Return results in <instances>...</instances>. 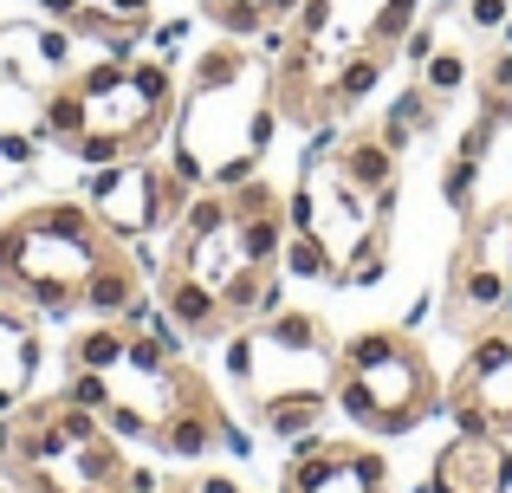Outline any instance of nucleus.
<instances>
[{
  "label": "nucleus",
  "instance_id": "10",
  "mask_svg": "<svg viewBox=\"0 0 512 493\" xmlns=\"http://www.w3.org/2000/svg\"><path fill=\"white\" fill-rule=\"evenodd\" d=\"M506 312H512V208L500 202L461 234V253L448 266V292H441V318L461 338H480Z\"/></svg>",
  "mask_w": 512,
  "mask_h": 493
},
{
  "label": "nucleus",
  "instance_id": "18",
  "mask_svg": "<svg viewBox=\"0 0 512 493\" xmlns=\"http://www.w3.org/2000/svg\"><path fill=\"white\" fill-rule=\"evenodd\" d=\"M156 493H240L234 481H156Z\"/></svg>",
  "mask_w": 512,
  "mask_h": 493
},
{
  "label": "nucleus",
  "instance_id": "20",
  "mask_svg": "<svg viewBox=\"0 0 512 493\" xmlns=\"http://www.w3.org/2000/svg\"><path fill=\"white\" fill-rule=\"evenodd\" d=\"M13 493H20V487H13Z\"/></svg>",
  "mask_w": 512,
  "mask_h": 493
},
{
  "label": "nucleus",
  "instance_id": "11",
  "mask_svg": "<svg viewBox=\"0 0 512 493\" xmlns=\"http://www.w3.org/2000/svg\"><path fill=\"white\" fill-rule=\"evenodd\" d=\"M188 182L175 176V163H150V156H130V163H104L98 176H91L85 202L98 208V221L111 234H124V241H143V234H156L163 221H175L188 208Z\"/></svg>",
  "mask_w": 512,
  "mask_h": 493
},
{
  "label": "nucleus",
  "instance_id": "2",
  "mask_svg": "<svg viewBox=\"0 0 512 493\" xmlns=\"http://www.w3.org/2000/svg\"><path fill=\"white\" fill-rule=\"evenodd\" d=\"M65 390L91 403L124 442H150L169 461H208L214 448L234 442V416H227L221 390L182 357L175 331L137 325L130 318H91L65 344Z\"/></svg>",
  "mask_w": 512,
  "mask_h": 493
},
{
  "label": "nucleus",
  "instance_id": "1",
  "mask_svg": "<svg viewBox=\"0 0 512 493\" xmlns=\"http://www.w3.org/2000/svg\"><path fill=\"white\" fill-rule=\"evenodd\" d=\"M292 202L266 176L195 189L175 215V241L156 273L163 325L195 344H221L240 325L273 312L279 273H286Z\"/></svg>",
  "mask_w": 512,
  "mask_h": 493
},
{
  "label": "nucleus",
  "instance_id": "16",
  "mask_svg": "<svg viewBox=\"0 0 512 493\" xmlns=\"http://www.w3.org/2000/svg\"><path fill=\"white\" fill-rule=\"evenodd\" d=\"M461 85H467V59H461V52H435V59H428V72H422V91L441 104V98H454Z\"/></svg>",
  "mask_w": 512,
  "mask_h": 493
},
{
  "label": "nucleus",
  "instance_id": "7",
  "mask_svg": "<svg viewBox=\"0 0 512 493\" xmlns=\"http://www.w3.org/2000/svg\"><path fill=\"white\" fill-rule=\"evenodd\" d=\"M286 228V273L325 279V286H376L389 266V215H396V189H376L331 150L305 163Z\"/></svg>",
  "mask_w": 512,
  "mask_h": 493
},
{
  "label": "nucleus",
  "instance_id": "8",
  "mask_svg": "<svg viewBox=\"0 0 512 493\" xmlns=\"http://www.w3.org/2000/svg\"><path fill=\"white\" fill-rule=\"evenodd\" d=\"M331 364H338V344L325 338L312 312H266L240 325L227 344V370H234L253 422L266 435H286V442H305L325 429Z\"/></svg>",
  "mask_w": 512,
  "mask_h": 493
},
{
  "label": "nucleus",
  "instance_id": "13",
  "mask_svg": "<svg viewBox=\"0 0 512 493\" xmlns=\"http://www.w3.org/2000/svg\"><path fill=\"white\" fill-rule=\"evenodd\" d=\"M279 493H389V461L357 435H305L279 468Z\"/></svg>",
  "mask_w": 512,
  "mask_h": 493
},
{
  "label": "nucleus",
  "instance_id": "12",
  "mask_svg": "<svg viewBox=\"0 0 512 493\" xmlns=\"http://www.w3.org/2000/svg\"><path fill=\"white\" fill-rule=\"evenodd\" d=\"M441 409L454 416V429L512 435V312L493 331L467 338V357H461V370H454Z\"/></svg>",
  "mask_w": 512,
  "mask_h": 493
},
{
  "label": "nucleus",
  "instance_id": "19",
  "mask_svg": "<svg viewBox=\"0 0 512 493\" xmlns=\"http://www.w3.org/2000/svg\"><path fill=\"white\" fill-rule=\"evenodd\" d=\"M500 13H506V0H474V26H500Z\"/></svg>",
  "mask_w": 512,
  "mask_h": 493
},
{
  "label": "nucleus",
  "instance_id": "4",
  "mask_svg": "<svg viewBox=\"0 0 512 493\" xmlns=\"http://www.w3.org/2000/svg\"><path fill=\"white\" fill-rule=\"evenodd\" d=\"M175 72L143 52H98L78 72H59L39 98V130L72 163L104 169L130 156H156V143L175 124Z\"/></svg>",
  "mask_w": 512,
  "mask_h": 493
},
{
  "label": "nucleus",
  "instance_id": "3",
  "mask_svg": "<svg viewBox=\"0 0 512 493\" xmlns=\"http://www.w3.org/2000/svg\"><path fill=\"white\" fill-rule=\"evenodd\" d=\"M0 299L33 318H130L143 312V266L91 202L52 195L0 221Z\"/></svg>",
  "mask_w": 512,
  "mask_h": 493
},
{
  "label": "nucleus",
  "instance_id": "17",
  "mask_svg": "<svg viewBox=\"0 0 512 493\" xmlns=\"http://www.w3.org/2000/svg\"><path fill=\"white\" fill-rule=\"evenodd\" d=\"M33 176V143L26 137H0V189H13V182Z\"/></svg>",
  "mask_w": 512,
  "mask_h": 493
},
{
  "label": "nucleus",
  "instance_id": "6",
  "mask_svg": "<svg viewBox=\"0 0 512 493\" xmlns=\"http://www.w3.org/2000/svg\"><path fill=\"white\" fill-rule=\"evenodd\" d=\"M0 474L20 493H156L124 435L72 390L26 396L0 416Z\"/></svg>",
  "mask_w": 512,
  "mask_h": 493
},
{
  "label": "nucleus",
  "instance_id": "14",
  "mask_svg": "<svg viewBox=\"0 0 512 493\" xmlns=\"http://www.w3.org/2000/svg\"><path fill=\"white\" fill-rule=\"evenodd\" d=\"M435 493H512V435L461 429L428 468Z\"/></svg>",
  "mask_w": 512,
  "mask_h": 493
},
{
  "label": "nucleus",
  "instance_id": "5",
  "mask_svg": "<svg viewBox=\"0 0 512 493\" xmlns=\"http://www.w3.org/2000/svg\"><path fill=\"white\" fill-rule=\"evenodd\" d=\"M279 104H273V65H260L234 33H221L195 59V78L175 98V176L188 189L260 176V156L273 143Z\"/></svg>",
  "mask_w": 512,
  "mask_h": 493
},
{
  "label": "nucleus",
  "instance_id": "9",
  "mask_svg": "<svg viewBox=\"0 0 512 493\" xmlns=\"http://www.w3.org/2000/svg\"><path fill=\"white\" fill-rule=\"evenodd\" d=\"M441 383L435 357L422 351V338H409L402 325H363L338 344L331 364V409L363 435H409L428 416H441Z\"/></svg>",
  "mask_w": 512,
  "mask_h": 493
},
{
  "label": "nucleus",
  "instance_id": "15",
  "mask_svg": "<svg viewBox=\"0 0 512 493\" xmlns=\"http://www.w3.org/2000/svg\"><path fill=\"white\" fill-rule=\"evenodd\" d=\"M299 0H201V20H214L221 33L253 39V33H273L279 20H292Z\"/></svg>",
  "mask_w": 512,
  "mask_h": 493
}]
</instances>
